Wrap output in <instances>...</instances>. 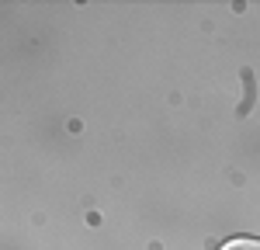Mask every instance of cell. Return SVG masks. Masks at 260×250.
Instances as JSON below:
<instances>
[{"instance_id":"cell-1","label":"cell","mask_w":260,"mask_h":250,"mask_svg":"<svg viewBox=\"0 0 260 250\" xmlns=\"http://www.w3.org/2000/svg\"><path fill=\"white\" fill-rule=\"evenodd\" d=\"M222 250H260V240L257 236H236V240H229Z\"/></svg>"}]
</instances>
